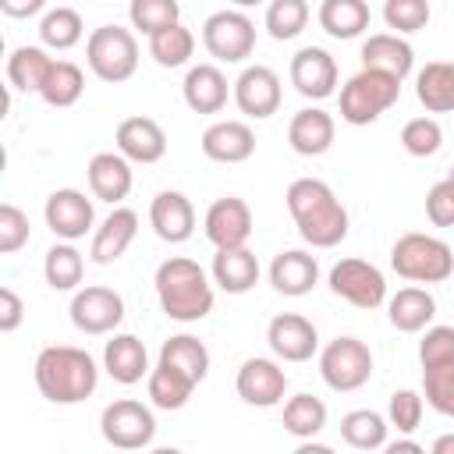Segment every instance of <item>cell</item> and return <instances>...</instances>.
<instances>
[{
  "instance_id": "obj_1",
  "label": "cell",
  "mask_w": 454,
  "mask_h": 454,
  "mask_svg": "<svg viewBox=\"0 0 454 454\" xmlns=\"http://www.w3.org/2000/svg\"><path fill=\"white\" fill-rule=\"evenodd\" d=\"M287 213L301 234L305 245L312 248H337L348 238V209L333 195V188L319 177H294L287 184Z\"/></svg>"
},
{
  "instance_id": "obj_2",
  "label": "cell",
  "mask_w": 454,
  "mask_h": 454,
  "mask_svg": "<svg viewBox=\"0 0 454 454\" xmlns=\"http://www.w3.org/2000/svg\"><path fill=\"white\" fill-rule=\"evenodd\" d=\"M35 387L50 404H82L96 394L99 369L85 348L74 344H50L35 355L32 365Z\"/></svg>"
},
{
  "instance_id": "obj_3",
  "label": "cell",
  "mask_w": 454,
  "mask_h": 454,
  "mask_svg": "<svg viewBox=\"0 0 454 454\" xmlns=\"http://www.w3.org/2000/svg\"><path fill=\"white\" fill-rule=\"evenodd\" d=\"M160 309L174 323H199L213 312V280L209 273L188 259V255H170L156 266L153 277Z\"/></svg>"
},
{
  "instance_id": "obj_4",
  "label": "cell",
  "mask_w": 454,
  "mask_h": 454,
  "mask_svg": "<svg viewBox=\"0 0 454 454\" xmlns=\"http://www.w3.org/2000/svg\"><path fill=\"white\" fill-rule=\"evenodd\" d=\"M390 266L411 284H443L454 273V252L436 234L408 231L390 245Z\"/></svg>"
},
{
  "instance_id": "obj_5",
  "label": "cell",
  "mask_w": 454,
  "mask_h": 454,
  "mask_svg": "<svg viewBox=\"0 0 454 454\" xmlns=\"http://www.w3.org/2000/svg\"><path fill=\"white\" fill-rule=\"evenodd\" d=\"M397 99H401V78H394L387 71L362 67L358 74H351L340 85V121L365 128V124L380 121Z\"/></svg>"
},
{
  "instance_id": "obj_6",
  "label": "cell",
  "mask_w": 454,
  "mask_h": 454,
  "mask_svg": "<svg viewBox=\"0 0 454 454\" xmlns=\"http://www.w3.org/2000/svg\"><path fill=\"white\" fill-rule=\"evenodd\" d=\"M85 64L106 85L128 82L138 71V39H135V32L121 28V25L92 28L89 39H85Z\"/></svg>"
},
{
  "instance_id": "obj_7",
  "label": "cell",
  "mask_w": 454,
  "mask_h": 454,
  "mask_svg": "<svg viewBox=\"0 0 454 454\" xmlns=\"http://www.w3.org/2000/svg\"><path fill=\"white\" fill-rule=\"evenodd\" d=\"M319 376L337 394L362 390L369 383V376H372V351H369V344L358 340V337H333L319 351Z\"/></svg>"
},
{
  "instance_id": "obj_8",
  "label": "cell",
  "mask_w": 454,
  "mask_h": 454,
  "mask_svg": "<svg viewBox=\"0 0 454 454\" xmlns=\"http://www.w3.org/2000/svg\"><path fill=\"white\" fill-rule=\"evenodd\" d=\"M202 46L220 64H241L255 50V21L241 7L213 11L202 21Z\"/></svg>"
},
{
  "instance_id": "obj_9",
  "label": "cell",
  "mask_w": 454,
  "mask_h": 454,
  "mask_svg": "<svg viewBox=\"0 0 454 454\" xmlns=\"http://www.w3.org/2000/svg\"><path fill=\"white\" fill-rule=\"evenodd\" d=\"M99 433L117 450H142L156 436V415L149 404H142L135 397H121V401H110L103 408Z\"/></svg>"
},
{
  "instance_id": "obj_10",
  "label": "cell",
  "mask_w": 454,
  "mask_h": 454,
  "mask_svg": "<svg viewBox=\"0 0 454 454\" xmlns=\"http://www.w3.org/2000/svg\"><path fill=\"white\" fill-rule=\"evenodd\" d=\"M67 316L74 323L78 333H89V337H106L121 326L124 319V298L114 291V287H103V284H89V287H78L71 294V305H67Z\"/></svg>"
},
{
  "instance_id": "obj_11",
  "label": "cell",
  "mask_w": 454,
  "mask_h": 454,
  "mask_svg": "<svg viewBox=\"0 0 454 454\" xmlns=\"http://www.w3.org/2000/svg\"><path fill=\"white\" fill-rule=\"evenodd\" d=\"M330 291L355 309H380L387 301V277L365 259H340L326 277Z\"/></svg>"
},
{
  "instance_id": "obj_12",
  "label": "cell",
  "mask_w": 454,
  "mask_h": 454,
  "mask_svg": "<svg viewBox=\"0 0 454 454\" xmlns=\"http://www.w3.org/2000/svg\"><path fill=\"white\" fill-rule=\"evenodd\" d=\"M234 390L245 404L252 408H277L287 394V372L280 369V358H266V355H252L241 362L238 376H234Z\"/></svg>"
},
{
  "instance_id": "obj_13",
  "label": "cell",
  "mask_w": 454,
  "mask_h": 454,
  "mask_svg": "<svg viewBox=\"0 0 454 454\" xmlns=\"http://www.w3.org/2000/svg\"><path fill=\"white\" fill-rule=\"evenodd\" d=\"M43 220L46 227L53 231V238L60 241H78L92 231L96 223V209H92V199L78 188H57L46 195V206H43Z\"/></svg>"
},
{
  "instance_id": "obj_14",
  "label": "cell",
  "mask_w": 454,
  "mask_h": 454,
  "mask_svg": "<svg viewBox=\"0 0 454 454\" xmlns=\"http://www.w3.org/2000/svg\"><path fill=\"white\" fill-rule=\"evenodd\" d=\"M284 89H280V74L266 64H248L238 78H234V103L245 117L252 121H266L280 110Z\"/></svg>"
},
{
  "instance_id": "obj_15",
  "label": "cell",
  "mask_w": 454,
  "mask_h": 454,
  "mask_svg": "<svg viewBox=\"0 0 454 454\" xmlns=\"http://www.w3.org/2000/svg\"><path fill=\"white\" fill-rule=\"evenodd\" d=\"M287 74H291L294 92L305 96V99H312V103L330 99V96L337 92V78H340L337 60H333L323 46H301V50L291 57Z\"/></svg>"
},
{
  "instance_id": "obj_16",
  "label": "cell",
  "mask_w": 454,
  "mask_h": 454,
  "mask_svg": "<svg viewBox=\"0 0 454 454\" xmlns=\"http://www.w3.org/2000/svg\"><path fill=\"white\" fill-rule=\"evenodd\" d=\"M202 231L209 238L213 248H238V245H248L252 238V209L245 199L238 195H223L216 199L206 216H202Z\"/></svg>"
},
{
  "instance_id": "obj_17",
  "label": "cell",
  "mask_w": 454,
  "mask_h": 454,
  "mask_svg": "<svg viewBox=\"0 0 454 454\" xmlns=\"http://www.w3.org/2000/svg\"><path fill=\"white\" fill-rule=\"evenodd\" d=\"M266 344L280 362H309L319 351V333L312 319L298 312H280L266 326Z\"/></svg>"
},
{
  "instance_id": "obj_18",
  "label": "cell",
  "mask_w": 454,
  "mask_h": 454,
  "mask_svg": "<svg viewBox=\"0 0 454 454\" xmlns=\"http://www.w3.org/2000/svg\"><path fill=\"white\" fill-rule=\"evenodd\" d=\"M114 145H117V153H124L131 163H142V167H145V163H160L163 153H167V131L160 128V121L135 114V117H124V121L117 124Z\"/></svg>"
},
{
  "instance_id": "obj_19",
  "label": "cell",
  "mask_w": 454,
  "mask_h": 454,
  "mask_svg": "<svg viewBox=\"0 0 454 454\" xmlns=\"http://www.w3.org/2000/svg\"><path fill=\"white\" fill-rule=\"evenodd\" d=\"M85 177H89V192L99 202H110V206H121L131 195V184H135L131 160L117 149L114 153H96L85 167Z\"/></svg>"
},
{
  "instance_id": "obj_20",
  "label": "cell",
  "mask_w": 454,
  "mask_h": 454,
  "mask_svg": "<svg viewBox=\"0 0 454 454\" xmlns=\"http://www.w3.org/2000/svg\"><path fill=\"white\" fill-rule=\"evenodd\" d=\"M199 149L213 163H245L255 153V131L245 121H213L202 131Z\"/></svg>"
},
{
  "instance_id": "obj_21",
  "label": "cell",
  "mask_w": 454,
  "mask_h": 454,
  "mask_svg": "<svg viewBox=\"0 0 454 454\" xmlns=\"http://www.w3.org/2000/svg\"><path fill=\"white\" fill-rule=\"evenodd\" d=\"M149 223L156 231L160 241L167 245H181L195 234V206L184 192H160L153 202H149Z\"/></svg>"
},
{
  "instance_id": "obj_22",
  "label": "cell",
  "mask_w": 454,
  "mask_h": 454,
  "mask_svg": "<svg viewBox=\"0 0 454 454\" xmlns=\"http://www.w3.org/2000/svg\"><path fill=\"white\" fill-rule=\"evenodd\" d=\"M181 96L195 114H220L227 106V96H234V82H227L216 64H195L181 82Z\"/></svg>"
},
{
  "instance_id": "obj_23",
  "label": "cell",
  "mask_w": 454,
  "mask_h": 454,
  "mask_svg": "<svg viewBox=\"0 0 454 454\" xmlns=\"http://www.w3.org/2000/svg\"><path fill=\"white\" fill-rule=\"evenodd\" d=\"M135 234H138V213L128 209V206H114V213L92 231L89 259H92L96 266H110V262H117V259L131 248Z\"/></svg>"
},
{
  "instance_id": "obj_24",
  "label": "cell",
  "mask_w": 454,
  "mask_h": 454,
  "mask_svg": "<svg viewBox=\"0 0 454 454\" xmlns=\"http://www.w3.org/2000/svg\"><path fill=\"white\" fill-rule=\"evenodd\" d=\"M270 284L284 298H301L319 284V262L305 248H287L277 252L270 262Z\"/></svg>"
},
{
  "instance_id": "obj_25",
  "label": "cell",
  "mask_w": 454,
  "mask_h": 454,
  "mask_svg": "<svg viewBox=\"0 0 454 454\" xmlns=\"http://www.w3.org/2000/svg\"><path fill=\"white\" fill-rule=\"evenodd\" d=\"M103 369L121 387L142 383L149 376V351L135 333H110L103 348Z\"/></svg>"
},
{
  "instance_id": "obj_26",
  "label": "cell",
  "mask_w": 454,
  "mask_h": 454,
  "mask_svg": "<svg viewBox=\"0 0 454 454\" xmlns=\"http://www.w3.org/2000/svg\"><path fill=\"white\" fill-rule=\"evenodd\" d=\"M333 135H337V124L323 106H305L287 124V145L298 156H323L333 145Z\"/></svg>"
},
{
  "instance_id": "obj_27",
  "label": "cell",
  "mask_w": 454,
  "mask_h": 454,
  "mask_svg": "<svg viewBox=\"0 0 454 454\" xmlns=\"http://www.w3.org/2000/svg\"><path fill=\"white\" fill-rule=\"evenodd\" d=\"M209 277L220 291L227 294H245L259 284V259L248 245H238V248H216L213 255V266H209Z\"/></svg>"
},
{
  "instance_id": "obj_28",
  "label": "cell",
  "mask_w": 454,
  "mask_h": 454,
  "mask_svg": "<svg viewBox=\"0 0 454 454\" xmlns=\"http://www.w3.org/2000/svg\"><path fill=\"white\" fill-rule=\"evenodd\" d=\"M362 67L387 71V74L404 82L411 74V67H415V50L397 32H376V35H369L362 43Z\"/></svg>"
},
{
  "instance_id": "obj_29",
  "label": "cell",
  "mask_w": 454,
  "mask_h": 454,
  "mask_svg": "<svg viewBox=\"0 0 454 454\" xmlns=\"http://www.w3.org/2000/svg\"><path fill=\"white\" fill-rule=\"evenodd\" d=\"M387 316L390 326L401 333H422L433 316H436V298L426 287H401L390 301H387Z\"/></svg>"
},
{
  "instance_id": "obj_30",
  "label": "cell",
  "mask_w": 454,
  "mask_h": 454,
  "mask_svg": "<svg viewBox=\"0 0 454 454\" xmlns=\"http://www.w3.org/2000/svg\"><path fill=\"white\" fill-rule=\"evenodd\" d=\"M195 380L184 376L181 369L167 365V362H156L145 376V394H149V404L160 408V411H177L188 404V397L195 394Z\"/></svg>"
},
{
  "instance_id": "obj_31",
  "label": "cell",
  "mask_w": 454,
  "mask_h": 454,
  "mask_svg": "<svg viewBox=\"0 0 454 454\" xmlns=\"http://www.w3.org/2000/svg\"><path fill=\"white\" fill-rule=\"evenodd\" d=\"M415 96L429 114H454V60H429L415 74Z\"/></svg>"
},
{
  "instance_id": "obj_32",
  "label": "cell",
  "mask_w": 454,
  "mask_h": 454,
  "mask_svg": "<svg viewBox=\"0 0 454 454\" xmlns=\"http://www.w3.org/2000/svg\"><path fill=\"white\" fill-rule=\"evenodd\" d=\"M50 67L53 57L46 53V46H14L7 57V82L18 92H43Z\"/></svg>"
},
{
  "instance_id": "obj_33",
  "label": "cell",
  "mask_w": 454,
  "mask_h": 454,
  "mask_svg": "<svg viewBox=\"0 0 454 454\" xmlns=\"http://www.w3.org/2000/svg\"><path fill=\"white\" fill-rule=\"evenodd\" d=\"M372 21V11L365 0H323L319 4V25L333 39H358Z\"/></svg>"
},
{
  "instance_id": "obj_34",
  "label": "cell",
  "mask_w": 454,
  "mask_h": 454,
  "mask_svg": "<svg viewBox=\"0 0 454 454\" xmlns=\"http://www.w3.org/2000/svg\"><path fill=\"white\" fill-rule=\"evenodd\" d=\"M387 415L372 411V408H355L340 419V440L355 450H383L387 447Z\"/></svg>"
},
{
  "instance_id": "obj_35",
  "label": "cell",
  "mask_w": 454,
  "mask_h": 454,
  "mask_svg": "<svg viewBox=\"0 0 454 454\" xmlns=\"http://www.w3.org/2000/svg\"><path fill=\"white\" fill-rule=\"evenodd\" d=\"M43 277L53 291H78V284L85 277V259L74 248V241L57 238V245H50V252L43 259Z\"/></svg>"
},
{
  "instance_id": "obj_36",
  "label": "cell",
  "mask_w": 454,
  "mask_h": 454,
  "mask_svg": "<svg viewBox=\"0 0 454 454\" xmlns=\"http://www.w3.org/2000/svg\"><path fill=\"white\" fill-rule=\"evenodd\" d=\"M160 362L181 369V372L192 376L195 383H202V380L209 376V348H206L199 337H192V333H174V337H167L163 348H160Z\"/></svg>"
},
{
  "instance_id": "obj_37",
  "label": "cell",
  "mask_w": 454,
  "mask_h": 454,
  "mask_svg": "<svg viewBox=\"0 0 454 454\" xmlns=\"http://www.w3.org/2000/svg\"><path fill=\"white\" fill-rule=\"evenodd\" d=\"M284 433H291L294 440H312L326 429V404L312 394H294L284 401Z\"/></svg>"
},
{
  "instance_id": "obj_38",
  "label": "cell",
  "mask_w": 454,
  "mask_h": 454,
  "mask_svg": "<svg viewBox=\"0 0 454 454\" xmlns=\"http://www.w3.org/2000/svg\"><path fill=\"white\" fill-rule=\"evenodd\" d=\"M192 53H195V35L181 21L160 28L156 35H149V57L160 67H184L192 60Z\"/></svg>"
},
{
  "instance_id": "obj_39",
  "label": "cell",
  "mask_w": 454,
  "mask_h": 454,
  "mask_svg": "<svg viewBox=\"0 0 454 454\" xmlns=\"http://www.w3.org/2000/svg\"><path fill=\"white\" fill-rule=\"evenodd\" d=\"M85 92V74L74 60H53L50 74H46V85H43V103L64 110V106H74Z\"/></svg>"
},
{
  "instance_id": "obj_40",
  "label": "cell",
  "mask_w": 454,
  "mask_h": 454,
  "mask_svg": "<svg viewBox=\"0 0 454 454\" xmlns=\"http://www.w3.org/2000/svg\"><path fill=\"white\" fill-rule=\"evenodd\" d=\"M85 35V21L74 7H53L39 21V39L46 50H71Z\"/></svg>"
},
{
  "instance_id": "obj_41",
  "label": "cell",
  "mask_w": 454,
  "mask_h": 454,
  "mask_svg": "<svg viewBox=\"0 0 454 454\" xmlns=\"http://www.w3.org/2000/svg\"><path fill=\"white\" fill-rule=\"evenodd\" d=\"M305 25H309V4L305 0H270L266 4V32L277 43L301 35Z\"/></svg>"
},
{
  "instance_id": "obj_42",
  "label": "cell",
  "mask_w": 454,
  "mask_h": 454,
  "mask_svg": "<svg viewBox=\"0 0 454 454\" xmlns=\"http://www.w3.org/2000/svg\"><path fill=\"white\" fill-rule=\"evenodd\" d=\"M422 397L436 415L454 419V362L422 365Z\"/></svg>"
},
{
  "instance_id": "obj_43",
  "label": "cell",
  "mask_w": 454,
  "mask_h": 454,
  "mask_svg": "<svg viewBox=\"0 0 454 454\" xmlns=\"http://www.w3.org/2000/svg\"><path fill=\"white\" fill-rule=\"evenodd\" d=\"M128 18H131V28H138L149 39L160 28L181 21V4L177 0H131L128 4Z\"/></svg>"
},
{
  "instance_id": "obj_44",
  "label": "cell",
  "mask_w": 454,
  "mask_h": 454,
  "mask_svg": "<svg viewBox=\"0 0 454 454\" xmlns=\"http://www.w3.org/2000/svg\"><path fill=\"white\" fill-rule=\"evenodd\" d=\"M443 145V128L436 117H411L404 121L401 128V149L415 160H426V156H436Z\"/></svg>"
},
{
  "instance_id": "obj_45",
  "label": "cell",
  "mask_w": 454,
  "mask_h": 454,
  "mask_svg": "<svg viewBox=\"0 0 454 454\" xmlns=\"http://www.w3.org/2000/svg\"><path fill=\"white\" fill-rule=\"evenodd\" d=\"M422 411H426V397L419 390H411V387L394 390L390 401H387V422L397 433H415L419 422H422Z\"/></svg>"
},
{
  "instance_id": "obj_46",
  "label": "cell",
  "mask_w": 454,
  "mask_h": 454,
  "mask_svg": "<svg viewBox=\"0 0 454 454\" xmlns=\"http://www.w3.org/2000/svg\"><path fill=\"white\" fill-rule=\"evenodd\" d=\"M429 0H387L383 4V21L387 28H394L397 35H411L422 32L429 25Z\"/></svg>"
},
{
  "instance_id": "obj_47",
  "label": "cell",
  "mask_w": 454,
  "mask_h": 454,
  "mask_svg": "<svg viewBox=\"0 0 454 454\" xmlns=\"http://www.w3.org/2000/svg\"><path fill=\"white\" fill-rule=\"evenodd\" d=\"M32 231H28V216L14 206V202H4L0 206V252L4 255H14L28 245Z\"/></svg>"
},
{
  "instance_id": "obj_48",
  "label": "cell",
  "mask_w": 454,
  "mask_h": 454,
  "mask_svg": "<svg viewBox=\"0 0 454 454\" xmlns=\"http://www.w3.org/2000/svg\"><path fill=\"white\" fill-rule=\"evenodd\" d=\"M419 362L436 365V362H454V326H426L419 340Z\"/></svg>"
},
{
  "instance_id": "obj_49",
  "label": "cell",
  "mask_w": 454,
  "mask_h": 454,
  "mask_svg": "<svg viewBox=\"0 0 454 454\" xmlns=\"http://www.w3.org/2000/svg\"><path fill=\"white\" fill-rule=\"evenodd\" d=\"M426 216L433 227H454V181L443 177L426 192Z\"/></svg>"
},
{
  "instance_id": "obj_50",
  "label": "cell",
  "mask_w": 454,
  "mask_h": 454,
  "mask_svg": "<svg viewBox=\"0 0 454 454\" xmlns=\"http://www.w3.org/2000/svg\"><path fill=\"white\" fill-rule=\"evenodd\" d=\"M25 319V301L14 287H0V333H14Z\"/></svg>"
},
{
  "instance_id": "obj_51",
  "label": "cell",
  "mask_w": 454,
  "mask_h": 454,
  "mask_svg": "<svg viewBox=\"0 0 454 454\" xmlns=\"http://www.w3.org/2000/svg\"><path fill=\"white\" fill-rule=\"evenodd\" d=\"M46 7V0H0V11L7 18H35Z\"/></svg>"
},
{
  "instance_id": "obj_52",
  "label": "cell",
  "mask_w": 454,
  "mask_h": 454,
  "mask_svg": "<svg viewBox=\"0 0 454 454\" xmlns=\"http://www.w3.org/2000/svg\"><path fill=\"white\" fill-rule=\"evenodd\" d=\"M387 454H401V450H411V454H422V443L419 440H387V447H383Z\"/></svg>"
},
{
  "instance_id": "obj_53",
  "label": "cell",
  "mask_w": 454,
  "mask_h": 454,
  "mask_svg": "<svg viewBox=\"0 0 454 454\" xmlns=\"http://www.w3.org/2000/svg\"><path fill=\"white\" fill-rule=\"evenodd\" d=\"M433 454H454V433L433 440Z\"/></svg>"
},
{
  "instance_id": "obj_54",
  "label": "cell",
  "mask_w": 454,
  "mask_h": 454,
  "mask_svg": "<svg viewBox=\"0 0 454 454\" xmlns=\"http://www.w3.org/2000/svg\"><path fill=\"white\" fill-rule=\"evenodd\" d=\"M231 4H234V7H241V11H245V7H259V4H266V0H231Z\"/></svg>"
},
{
  "instance_id": "obj_55",
  "label": "cell",
  "mask_w": 454,
  "mask_h": 454,
  "mask_svg": "<svg viewBox=\"0 0 454 454\" xmlns=\"http://www.w3.org/2000/svg\"><path fill=\"white\" fill-rule=\"evenodd\" d=\"M447 177H450V181H454V167H450V170H447Z\"/></svg>"
}]
</instances>
